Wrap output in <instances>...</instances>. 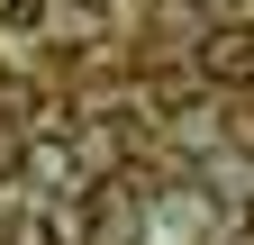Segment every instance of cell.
Segmentation results:
<instances>
[{
  "label": "cell",
  "mask_w": 254,
  "mask_h": 245,
  "mask_svg": "<svg viewBox=\"0 0 254 245\" xmlns=\"http://www.w3.org/2000/svg\"><path fill=\"white\" fill-rule=\"evenodd\" d=\"M200 73H209V82H245V73H254V27H236V18L209 27V37H200Z\"/></svg>",
  "instance_id": "6da1fadb"
},
{
  "label": "cell",
  "mask_w": 254,
  "mask_h": 245,
  "mask_svg": "<svg viewBox=\"0 0 254 245\" xmlns=\"http://www.w3.org/2000/svg\"><path fill=\"white\" fill-rule=\"evenodd\" d=\"M18 155H27V145H18L9 127H0V182H9V164H18Z\"/></svg>",
  "instance_id": "7a4b0ae2"
}]
</instances>
